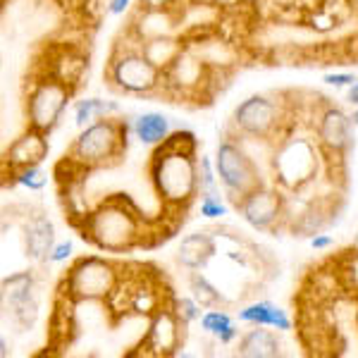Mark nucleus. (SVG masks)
Segmentation results:
<instances>
[{"label": "nucleus", "mask_w": 358, "mask_h": 358, "mask_svg": "<svg viewBox=\"0 0 358 358\" xmlns=\"http://www.w3.org/2000/svg\"><path fill=\"white\" fill-rule=\"evenodd\" d=\"M199 158V141L192 131H175L155 146L148 182L167 210L184 213L201 196Z\"/></svg>", "instance_id": "nucleus-1"}, {"label": "nucleus", "mask_w": 358, "mask_h": 358, "mask_svg": "<svg viewBox=\"0 0 358 358\" xmlns=\"http://www.w3.org/2000/svg\"><path fill=\"white\" fill-rule=\"evenodd\" d=\"M82 236L106 253H129L146 239V220L127 194L101 201L79 222Z\"/></svg>", "instance_id": "nucleus-2"}, {"label": "nucleus", "mask_w": 358, "mask_h": 358, "mask_svg": "<svg viewBox=\"0 0 358 358\" xmlns=\"http://www.w3.org/2000/svg\"><path fill=\"white\" fill-rule=\"evenodd\" d=\"M127 134H129V124L122 120H96V122L82 127L79 136L69 143L65 163L82 172L120 165L127 153Z\"/></svg>", "instance_id": "nucleus-3"}, {"label": "nucleus", "mask_w": 358, "mask_h": 358, "mask_svg": "<svg viewBox=\"0 0 358 358\" xmlns=\"http://www.w3.org/2000/svg\"><path fill=\"white\" fill-rule=\"evenodd\" d=\"M106 82L124 96H153L165 86V72L148 60L134 38V43H117L113 48L106 65Z\"/></svg>", "instance_id": "nucleus-4"}, {"label": "nucleus", "mask_w": 358, "mask_h": 358, "mask_svg": "<svg viewBox=\"0 0 358 358\" xmlns=\"http://www.w3.org/2000/svg\"><path fill=\"white\" fill-rule=\"evenodd\" d=\"M74 96V86L57 77L50 69L38 74L27 91L24 113H27V127L38 129L43 134H50L60 122L62 113L67 110L69 101Z\"/></svg>", "instance_id": "nucleus-5"}, {"label": "nucleus", "mask_w": 358, "mask_h": 358, "mask_svg": "<svg viewBox=\"0 0 358 358\" xmlns=\"http://www.w3.org/2000/svg\"><path fill=\"white\" fill-rule=\"evenodd\" d=\"M120 287V268L108 258L82 256L69 265L62 289L74 303L84 301H106Z\"/></svg>", "instance_id": "nucleus-6"}, {"label": "nucleus", "mask_w": 358, "mask_h": 358, "mask_svg": "<svg viewBox=\"0 0 358 358\" xmlns=\"http://www.w3.org/2000/svg\"><path fill=\"white\" fill-rule=\"evenodd\" d=\"M213 160H215L217 179H220L224 192L229 194V199H232L234 203L265 184L256 160H253L251 155L244 151V146H241L239 141H234V138H222V141L217 143V151Z\"/></svg>", "instance_id": "nucleus-7"}, {"label": "nucleus", "mask_w": 358, "mask_h": 358, "mask_svg": "<svg viewBox=\"0 0 358 358\" xmlns=\"http://www.w3.org/2000/svg\"><path fill=\"white\" fill-rule=\"evenodd\" d=\"M320 143L310 141L303 136H292L277 146L275 151V179L289 192H299L306 184H310L317 175V167H320Z\"/></svg>", "instance_id": "nucleus-8"}, {"label": "nucleus", "mask_w": 358, "mask_h": 358, "mask_svg": "<svg viewBox=\"0 0 358 358\" xmlns=\"http://www.w3.org/2000/svg\"><path fill=\"white\" fill-rule=\"evenodd\" d=\"M232 124L236 131L251 138H273L280 131L282 124V110L280 103L273 96H248L234 108Z\"/></svg>", "instance_id": "nucleus-9"}, {"label": "nucleus", "mask_w": 358, "mask_h": 358, "mask_svg": "<svg viewBox=\"0 0 358 358\" xmlns=\"http://www.w3.org/2000/svg\"><path fill=\"white\" fill-rule=\"evenodd\" d=\"M184 320L175 306H158L148 320V330L141 339V349L148 356H175L184 344Z\"/></svg>", "instance_id": "nucleus-10"}, {"label": "nucleus", "mask_w": 358, "mask_h": 358, "mask_svg": "<svg viewBox=\"0 0 358 358\" xmlns=\"http://www.w3.org/2000/svg\"><path fill=\"white\" fill-rule=\"evenodd\" d=\"M315 120V138L320 143V151L330 155V158L342 160L354 146V131H351L354 120L332 103L322 108Z\"/></svg>", "instance_id": "nucleus-11"}, {"label": "nucleus", "mask_w": 358, "mask_h": 358, "mask_svg": "<svg viewBox=\"0 0 358 358\" xmlns=\"http://www.w3.org/2000/svg\"><path fill=\"white\" fill-rule=\"evenodd\" d=\"M236 210L241 213V217L251 224L258 232H270L277 222L285 217L287 203L282 192H277L273 187H263L244 196L241 201H236Z\"/></svg>", "instance_id": "nucleus-12"}, {"label": "nucleus", "mask_w": 358, "mask_h": 358, "mask_svg": "<svg viewBox=\"0 0 358 358\" xmlns=\"http://www.w3.org/2000/svg\"><path fill=\"white\" fill-rule=\"evenodd\" d=\"M3 303L10 308L15 322L20 327H29L36 322L38 315V294H36V277L31 270L17 273L3 280Z\"/></svg>", "instance_id": "nucleus-13"}, {"label": "nucleus", "mask_w": 358, "mask_h": 358, "mask_svg": "<svg viewBox=\"0 0 358 358\" xmlns=\"http://www.w3.org/2000/svg\"><path fill=\"white\" fill-rule=\"evenodd\" d=\"M48 134L38 129L27 127L24 134H20L5 151V167H10L15 172L27 170V167H36L48 158Z\"/></svg>", "instance_id": "nucleus-14"}, {"label": "nucleus", "mask_w": 358, "mask_h": 358, "mask_svg": "<svg viewBox=\"0 0 358 358\" xmlns=\"http://www.w3.org/2000/svg\"><path fill=\"white\" fill-rule=\"evenodd\" d=\"M55 246V224L43 213H34L24 220V251L31 261H48Z\"/></svg>", "instance_id": "nucleus-15"}, {"label": "nucleus", "mask_w": 358, "mask_h": 358, "mask_svg": "<svg viewBox=\"0 0 358 358\" xmlns=\"http://www.w3.org/2000/svg\"><path fill=\"white\" fill-rule=\"evenodd\" d=\"M236 356L241 358H277L282 356V342L277 330L265 325H253L236 342Z\"/></svg>", "instance_id": "nucleus-16"}, {"label": "nucleus", "mask_w": 358, "mask_h": 358, "mask_svg": "<svg viewBox=\"0 0 358 358\" xmlns=\"http://www.w3.org/2000/svg\"><path fill=\"white\" fill-rule=\"evenodd\" d=\"M213 256H215V239L210 232L187 234L177 248V261L187 270H203Z\"/></svg>", "instance_id": "nucleus-17"}, {"label": "nucleus", "mask_w": 358, "mask_h": 358, "mask_svg": "<svg viewBox=\"0 0 358 358\" xmlns=\"http://www.w3.org/2000/svg\"><path fill=\"white\" fill-rule=\"evenodd\" d=\"M239 320L246 325H265L273 327L277 332H289L292 330V317L287 315L285 308H280L273 301H256L248 303L239 310Z\"/></svg>", "instance_id": "nucleus-18"}, {"label": "nucleus", "mask_w": 358, "mask_h": 358, "mask_svg": "<svg viewBox=\"0 0 358 358\" xmlns=\"http://www.w3.org/2000/svg\"><path fill=\"white\" fill-rule=\"evenodd\" d=\"M203 84V65L189 53H182L165 72V86L177 91H194Z\"/></svg>", "instance_id": "nucleus-19"}, {"label": "nucleus", "mask_w": 358, "mask_h": 358, "mask_svg": "<svg viewBox=\"0 0 358 358\" xmlns=\"http://www.w3.org/2000/svg\"><path fill=\"white\" fill-rule=\"evenodd\" d=\"M131 131L146 146H158V143H163L172 134L170 120L163 113H141L134 120V124H131Z\"/></svg>", "instance_id": "nucleus-20"}, {"label": "nucleus", "mask_w": 358, "mask_h": 358, "mask_svg": "<svg viewBox=\"0 0 358 358\" xmlns=\"http://www.w3.org/2000/svg\"><path fill=\"white\" fill-rule=\"evenodd\" d=\"M141 50L148 55V60L153 62L155 67H160L163 72L172 67V62L177 60L179 55L184 53L182 43L172 36H158V38H148V41H141Z\"/></svg>", "instance_id": "nucleus-21"}, {"label": "nucleus", "mask_w": 358, "mask_h": 358, "mask_svg": "<svg viewBox=\"0 0 358 358\" xmlns=\"http://www.w3.org/2000/svg\"><path fill=\"white\" fill-rule=\"evenodd\" d=\"M201 327L220 344H232L239 339V327L234 325V317L220 308H206V313L201 315Z\"/></svg>", "instance_id": "nucleus-22"}, {"label": "nucleus", "mask_w": 358, "mask_h": 358, "mask_svg": "<svg viewBox=\"0 0 358 358\" xmlns=\"http://www.w3.org/2000/svg\"><path fill=\"white\" fill-rule=\"evenodd\" d=\"M189 289H192V296L203 306V308H217V306L224 303V296L220 294V289H217L201 270H189Z\"/></svg>", "instance_id": "nucleus-23"}, {"label": "nucleus", "mask_w": 358, "mask_h": 358, "mask_svg": "<svg viewBox=\"0 0 358 358\" xmlns=\"http://www.w3.org/2000/svg\"><path fill=\"white\" fill-rule=\"evenodd\" d=\"M117 110V103L103 101V98H84L74 106V124L86 127L101 117H108V113Z\"/></svg>", "instance_id": "nucleus-24"}, {"label": "nucleus", "mask_w": 358, "mask_h": 358, "mask_svg": "<svg viewBox=\"0 0 358 358\" xmlns=\"http://www.w3.org/2000/svg\"><path fill=\"white\" fill-rule=\"evenodd\" d=\"M199 210L208 220H217V217L227 215V203H224L217 192H203L199 199Z\"/></svg>", "instance_id": "nucleus-25"}, {"label": "nucleus", "mask_w": 358, "mask_h": 358, "mask_svg": "<svg viewBox=\"0 0 358 358\" xmlns=\"http://www.w3.org/2000/svg\"><path fill=\"white\" fill-rule=\"evenodd\" d=\"M15 182L27 187L29 192H41L45 187V182H48V177H45V172L41 170V165H36V167H27V170L15 172Z\"/></svg>", "instance_id": "nucleus-26"}, {"label": "nucleus", "mask_w": 358, "mask_h": 358, "mask_svg": "<svg viewBox=\"0 0 358 358\" xmlns=\"http://www.w3.org/2000/svg\"><path fill=\"white\" fill-rule=\"evenodd\" d=\"M172 306H175V310H177V315L182 317L184 320V325H192V322H196V320H201V306L199 301H196L194 296H182V299H175L172 301Z\"/></svg>", "instance_id": "nucleus-27"}, {"label": "nucleus", "mask_w": 358, "mask_h": 358, "mask_svg": "<svg viewBox=\"0 0 358 358\" xmlns=\"http://www.w3.org/2000/svg\"><path fill=\"white\" fill-rule=\"evenodd\" d=\"M199 175H201V194H203V192H217L215 160H210L208 155H201V158H199Z\"/></svg>", "instance_id": "nucleus-28"}, {"label": "nucleus", "mask_w": 358, "mask_h": 358, "mask_svg": "<svg viewBox=\"0 0 358 358\" xmlns=\"http://www.w3.org/2000/svg\"><path fill=\"white\" fill-rule=\"evenodd\" d=\"M72 251H74L72 241H60V244H55L53 248H50L48 263H62V261H67V258L72 256Z\"/></svg>", "instance_id": "nucleus-29"}, {"label": "nucleus", "mask_w": 358, "mask_h": 358, "mask_svg": "<svg viewBox=\"0 0 358 358\" xmlns=\"http://www.w3.org/2000/svg\"><path fill=\"white\" fill-rule=\"evenodd\" d=\"M322 82L327 86H334V89H344V86H351L356 82V74H349V72H337V74H325Z\"/></svg>", "instance_id": "nucleus-30"}, {"label": "nucleus", "mask_w": 358, "mask_h": 358, "mask_svg": "<svg viewBox=\"0 0 358 358\" xmlns=\"http://www.w3.org/2000/svg\"><path fill=\"white\" fill-rule=\"evenodd\" d=\"M179 0H138V10H175Z\"/></svg>", "instance_id": "nucleus-31"}, {"label": "nucleus", "mask_w": 358, "mask_h": 358, "mask_svg": "<svg viewBox=\"0 0 358 358\" xmlns=\"http://www.w3.org/2000/svg\"><path fill=\"white\" fill-rule=\"evenodd\" d=\"M332 244H334V239H332L330 234H320V232H317V234L310 236V246H313L315 251H325V248H330Z\"/></svg>", "instance_id": "nucleus-32"}, {"label": "nucleus", "mask_w": 358, "mask_h": 358, "mask_svg": "<svg viewBox=\"0 0 358 358\" xmlns=\"http://www.w3.org/2000/svg\"><path fill=\"white\" fill-rule=\"evenodd\" d=\"M129 3L131 0H110L108 3V13L110 15H122L127 8H129Z\"/></svg>", "instance_id": "nucleus-33"}, {"label": "nucleus", "mask_w": 358, "mask_h": 358, "mask_svg": "<svg viewBox=\"0 0 358 358\" xmlns=\"http://www.w3.org/2000/svg\"><path fill=\"white\" fill-rule=\"evenodd\" d=\"M346 101H349L351 106H358V79L349 86V94H346Z\"/></svg>", "instance_id": "nucleus-34"}, {"label": "nucleus", "mask_w": 358, "mask_h": 358, "mask_svg": "<svg viewBox=\"0 0 358 358\" xmlns=\"http://www.w3.org/2000/svg\"><path fill=\"white\" fill-rule=\"evenodd\" d=\"M239 3H244V0H213V5H217V8H224V10L236 8Z\"/></svg>", "instance_id": "nucleus-35"}, {"label": "nucleus", "mask_w": 358, "mask_h": 358, "mask_svg": "<svg viewBox=\"0 0 358 358\" xmlns=\"http://www.w3.org/2000/svg\"><path fill=\"white\" fill-rule=\"evenodd\" d=\"M189 5H213V0H187Z\"/></svg>", "instance_id": "nucleus-36"}, {"label": "nucleus", "mask_w": 358, "mask_h": 358, "mask_svg": "<svg viewBox=\"0 0 358 358\" xmlns=\"http://www.w3.org/2000/svg\"><path fill=\"white\" fill-rule=\"evenodd\" d=\"M351 120H354V127H358V106H356V110H354V115H351Z\"/></svg>", "instance_id": "nucleus-37"}, {"label": "nucleus", "mask_w": 358, "mask_h": 358, "mask_svg": "<svg viewBox=\"0 0 358 358\" xmlns=\"http://www.w3.org/2000/svg\"><path fill=\"white\" fill-rule=\"evenodd\" d=\"M244 3H248V5H253V3H261V0H244Z\"/></svg>", "instance_id": "nucleus-38"}, {"label": "nucleus", "mask_w": 358, "mask_h": 358, "mask_svg": "<svg viewBox=\"0 0 358 358\" xmlns=\"http://www.w3.org/2000/svg\"><path fill=\"white\" fill-rule=\"evenodd\" d=\"M356 239H358V234H356Z\"/></svg>", "instance_id": "nucleus-39"}]
</instances>
